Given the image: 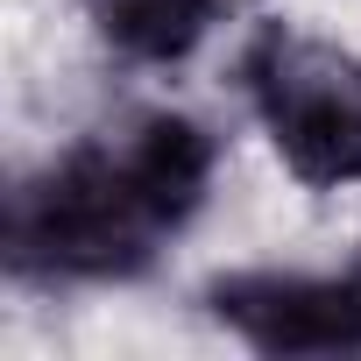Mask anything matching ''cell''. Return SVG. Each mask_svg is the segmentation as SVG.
<instances>
[{"mask_svg":"<svg viewBox=\"0 0 361 361\" xmlns=\"http://www.w3.org/2000/svg\"><path fill=\"white\" fill-rule=\"evenodd\" d=\"M85 22L135 64H177L213 29L220 0H78Z\"/></svg>","mask_w":361,"mask_h":361,"instance_id":"obj_4","label":"cell"},{"mask_svg":"<svg viewBox=\"0 0 361 361\" xmlns=\"http://www.w3.org/2000/svg\"><path fill=\"white\" fill-rule=\"evenodd\" d=\"M213 135L185 114H142L106 142L50 163L8 199L15 276H128L185 227L213 185Z\"/></svg>","mask_w":361,"mask_h":361,"instance_id":"obj_1","label":"cell"},{"mask_svg":"<svg viewBox=\"0 0 361 361\" xmlns=\"http://www.w3.org/2000/svg\"><path fill=\"white\" fill-rule=\"evenodd\" d=\"M255 114L305 185H361V57L312 36H262L248 50Z\"/></svg>","mask_w":361,"mask_h":361,"instance_id":"obj_2","label":"cell"},{"mask_svg":"<svg viewBox=\"0 0 361 361\" xmlns=\"http://www.w3.org/2000/svg\"><path fill=\"white\" fill-rule=\"evenodd\" d=\"M220 8H234V0H220Z\"/></svg>","mask_w":361,"mask_h":361,"instance_id":"obj_5","label":"cell"},{"mask_svg":"<svg viewBox=\"0 0 361 361\" xmlns=\"http://www.w3.org/2000/svg\"><path fill=\"white\" fill-rule=\"evenodd\" d=\"M213 312L262 354H354L361 347V269L354 276L248 269L213 290Z\"/></svg>","mask_w":361,"mask_h":361,"instance_id":"obj_3","label":"cell"}]
</instances>
